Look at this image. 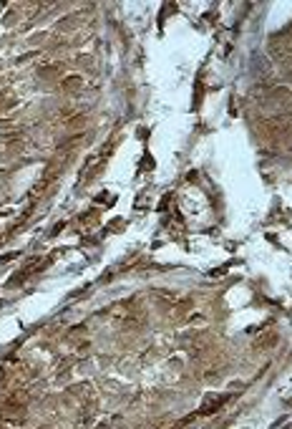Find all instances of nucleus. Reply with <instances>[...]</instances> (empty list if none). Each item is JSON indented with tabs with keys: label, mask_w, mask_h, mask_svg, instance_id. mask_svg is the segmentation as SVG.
<instances>
[{
	"label": "nucleus",
	"mask_w": 292,
	"mask_h": 429,
	"mask_svg": "<svg viewBox=\"0 0 292 429\" xmlns=\"http://www.w3.org/2000/svg\"><path fill=\"white\" fill-rule=\"evenodd\" d=\"M81 84H83V81L78 79V76H68V79L63 81V86H81Z\"/></svg>",
	"instance_id": "nucleus-2"
},
{
	"label": "nucleus",
	"mask_w": 292,
	"mask_h": 429,
	"mask_svg": "<svg viewBox=\"0 0 292 429\" xmlns=\"http://www.w3.org/2000/svg\"><path fill=\"white\" fill-rule=\"evenodd\" d=\"M224 402H227V397H219V399H209V402H204V404H201V409H199V414H214V412H219V409L224 407Z\"/></svg>",
	"instance_id": "nucleus-1"
}]
</instances>
